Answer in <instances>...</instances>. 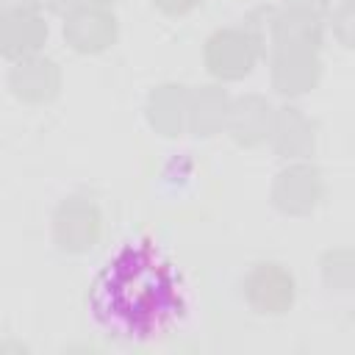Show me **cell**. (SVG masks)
<instances>
[{
  "label": "cell",
  "mask_w": 355,
  "mask_h": 355,
  "mask_svg": "<svg viewBox=\"0 0 355 355\" xmlns=\"http://www.w3.org/2000/svg\"><path fill=\"white\" fill-rule=\"evenodd\" d=\"M189 313L178 263L150 239L125 241L89 288V316L111 338L150 341L172 333Z\"/></svg>",
  "instance_id": "obj_1"
}]
</instances>
